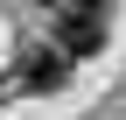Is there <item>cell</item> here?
I'll use <instances>...</instances> for the list:
<instances>
[{"label": "cell", "mask_w": 126, "mask_h": 120, "mask_svg": "<svg viewBox=\"0 0 126 120\" xmlns=\"http://www.w3.org/2000/svg\"><path fill=\"white\" fill-rule=\"evenodd\" d=\"M56 50L70 57V64L105 57V0H98V7H63L56 14Z\"/></svg>", "instance_id": "1"}, {"label": "cell", "mask_w": 126, "mask_h": 120, "mask_svg": "<svg viewBox=\"0 0 126 120\" xmlns=\"http://www.w3.org/2000/svg\"><path fill=\"white\" fill-rule=\"evenodd\" d=\"M63 78H70V57H63L56 42L21 50V85H28V92H63Z\"/></svg>", "instance_id": "2"}]
</instances>
